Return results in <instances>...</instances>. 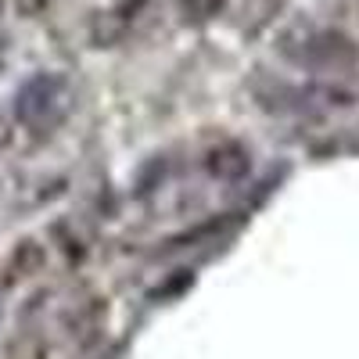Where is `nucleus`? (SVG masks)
Wrapping results in <instances>:
<instances>
[{
    "mask_svg": "<svg viewBox=\"0 0 359 359\" xmlns=\"http://www.w3.org/2000/svg\"><path fill=\"white\" fill-rule=\"evenodd\" d=\"M219 4H223V0H184V8H187L191 15H198V18H208Z\"/></svg>",
    "mask_w": 359,
    "mask_h": 359,
    "instance_id": "nucleus-1",
    "label": "nucleus"
}]
</instances>
